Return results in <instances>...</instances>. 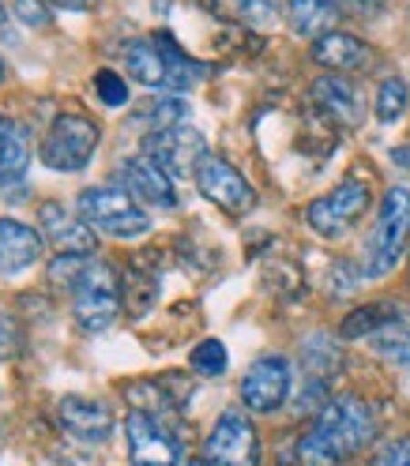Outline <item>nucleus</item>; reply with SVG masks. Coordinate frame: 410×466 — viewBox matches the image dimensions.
Returning <instances> with one entry per match:
<instances>
[{
  "label": "nucleus",
  "instance_id": "f257e3e1",
  "mask_svg": "<svg viewBox=\"0 0 410 466\" xmlns=\"http://www.w3.org/2000/svg\"><path fill=\"white\" fill-rule=\"evenodd\" d=\"M410 241V188L395 185L384 192L376 211V226L365 238L362 256V275L365 279H384L403 256V245Z\"/></svg>",
  "mask_w": 410,
  "mask_h": 466
},
{
  "label": "nucleus",
  "instance_id": "f03ea898",
  "mask_svg": "<svg viewBox=\"0 0 410 466\" xmlns=\"http://www.w3.org/2000/svg\"><path fill=\"white\" fill-rule=\"evenodd\" d=\"M76 215L95 233H106V238H117V241L143 238V233L151 229V215L143 211L125 188H87V192H79Z\"/></svg>",
  "mask_w": 410,
  "mask_h": 466
},
{
  "label": "nucleus",
  "instance_id": "7ed1b4c3",
  "mask_svg": "<svg viewBox=\"0 0 410 466\" xmlns=\"http://www.w3.org/2000/svg\"><path fill=\"white\" fill-rule=\"evenodd\" d=\"M121 279L109 264L91 259L83 271V279L72 289V316L87 335H98L106 328H113V319L121 316Z\"/></svg>",
  "mask_w": 410,
  "mask_h": 466
},
{
  "label": "nucleus",
  "instance_id": "20e7f679",
  "mask_svg": "<svg viewBox=\"0 0 410 466\" xmlns=\"http://www.w3.org/2000/svg\"><path fill=\"white\" fill-rule=\"evenodd\" d=\"M316 432L343 455H358L373 436H376V418H373V406L354 395V391H343V395H332L328 406L316 414Z\"/></svg>",
  "mask_w": 410,
  "mask_h": 466
},
{
  "label": "nucleus",
  "instance_id": "39448f33",
  "mask_svg": "<svg viewBox=\"0 0 410 466\" xmlns=\"http://www.w3.org/2000/svg\"><path fill=\"white\" fill-rule=\"evenodd\" d=\"M98 139H102V132L91 116L61 113L42 139V151H38L42 166H49L53 173H79L98 151Z\"/></svg>",
  "mask_w": 410,
  "mask_h": 466
},
{
  "label": "nucleus",
  "instance_id": "423d86ee",
  "mask_svg": "<svg viewBox=\"0 0 410 466\" xmlns=\"http://www.w3.org/2000/svg\"><path fill=\"white\" fill-rule=\"evenodd\" d=\"M373 203V192H369V181H358V177H346L343 185H335L328 196H316L309 208H305V222L316 238L324 241H335L343 233L354 226Z\"/></svg>",
  "mask_w": 410,
  "mask_h": 466
},
{
  "label": "nucleus",
  "instance_id": "0eeeda50",
  "mask_svg": "<svg viewBox=\"0 0 410 466\" xmlns=\"http://www.w3.org/2000/svg\"><path fill=\"white\" fill-rule=\"evenodd\" d=\"M192 177H196L200 196L233 218H241L256 208V188L245 181V173L233 162H226L222 155H203Z\"/></svg>",
  "mask_w": 410,
  "mask_h": 466
},
{
  "label": "nucleus",
  "instance_id": "6e6552de",
  "mask_svg": "<svg viewBox=\"0 0 410 466\" xmlns=\"http://www.w3.org/2000/svg\"><path fill=\"white\" fill-rule=\"evenodd\" d=\"M203 462L208 466H260V436L256 425L241 410H226L208 444H203Z\"/></svg>",
  "mask_w": 410,
  "mask_h": 466
},
{
  "label": "nucleus",
  "instance_id": "1a4fd4ad",
  "mask_svg": "<svg viewBox=\"0 0 410 466\" xmlns=\"http://www.w3.org/2000/svg\"><path fill=\"white\" fill-rule=\"evenodd\" d=\"M125 436H128V455L132 466H181L185 462V448L181 441L166 429L162 418L132 410L125 418Z\"/></svg>",
  "mask_w": 410,
  "mask_h": 466
},
{
  "label": "nucleus",
  "instance_id": "9d476101",
  "mask_svg": "<svg viewBox=\"0 0 410 466\" xmlns=\"http://www.w3.org/2000/svg\"><path fill=\"white\" fill-rule=\"evenodd\" d=\"M290 384H294V372L282 354H263L249 365V372L241 376V402L252 414H275L279 406L290 399Z\"/></svg>",
  "mask_w": 410,
  "mask_h": 466
},
{
  "label": "nucleus",
  "instance_id": "9b49d317",
  "mask_svg": "<svg viewBox=\"0 0 410 466\" xmlns=\"http://www.w3.org/2000/svg\"><path fill=\"white\" fill-rule=\"evenodd\" d=\"M143 155H148L151 162H159L169 177H185V173H196V166H200L203 155H208V147H203V136L196 128L173 125V128L143 136Z\"/></svg>",
  "mask_w": 410,
  "mask_h": 466
},
{
  "label": "nucleus",
  "instance_id": "f8f14e48",
  "mask_svg": "<svg viewBox=\"0 0 410 466\" xmlns=\"http://www.w3.org/2000/svg\"><path fill=\"white\" fill-rule=\"evenodd\" d=\"M117 185H121L136 203H151V208H178V192H173V177L151 162L148 155L125 158L121 169H117Z\"/></svg>",
  "mask_w": 410,
  "mask_h": 466
},
{
  "label": "nucleus",
  "instance_id": "ddd939ff",
  "mask_svg": "<svg viewBox=\"0 0 410 466\" xmlns=\"http://www.w3.org/2000/svg\"><path fill=\"white\" fill-rule=\"evenodd\" d=\"M38 226H42V241H49L56 252H72V256L98 252V233L83 218L68 215L65 203H56V199H46L38 208Z\"/></svg>",
  "mask_w": 410,
  "mask_h": 466
},
{
  "label": "nucleus",
  "instance_id": "4468645a",
  "mask_svg": "<svg viewBox=\"0 0 410 466\" xmlns=\"http://www.w3.org/2000/svg\"><path fill=\"white\" fill-rule=\"evenodd\" d=\"M56 421L79 444H106L113 432V410L87 395H65L56 402Z\"/></svg>",
  "mask_w": 410,
  "mask_h": 466
},
{
  "label": "nucleus",
  "instance_id": "2eb2a0df",
  "mask_svg": "<svg viewBox=\"0 0 410 466\" xmlns=\"http://www.w3.org/2000/svg\"><path fill=\"white\" fill-rule=\"evenodd\" d=\"M313 102H316L320 113L332 116V121L343 125V128H358L362 125V113H365L362 109V98L354 91V83H350L346 76H339V72L320 76L313 83Z\"/></svg>",
  "mask_w": 410,
  "mask_h": 466
},
{
  "label": "nucleus",
  "instance_id": "dca6fc26",
  "mask_svg": "<svg viewBox=\"0 0 410 466\" xmlns=\"http://www.w3.org/2000/svg\"><path fill=\"white\" fill-rule=\"evenodd\" d=\"M42 256V233L19 218H0V275H19Z\"/></svg>",
  "mask_w": 410,
  "mask_h": 466
},
{
  "label": "nucleus",
  "instance_id": "f3484780",
  "mask_svg": "<svg viewBox=\"0 0 410 466\" xmlns=\"http://www.w3.org/2000/svg\"><path fill=\"white\" fill-rule=\"evenodd\" d=\"M313 61L328 72H358L369 65V46L358 35H346V31H328L313 42Z\"/></svg>",
  "mask_w": 410,
  "mask_h": 466
},
{
  "label": "nucleus",
  "instance_id": "a211bd4d",
  "mask_svg": "<svg viewBox=\"0 0 410 466\" xmlns=\"http://www.w3.org/2000/svg\"><path fill=\"white\" fill-rule=\"evenodd\" d=\"M26 166H31V136L0 113V188L19 185L26 177Z\"/></svg>",
  "mask_w": 410,
  "mask_h": 466
},
{
  "label": "nucleus",
  "instance_id": "6ab92c4d",
  "mask_svg": "<svg viewBox=\"0 0 410 466\" xmlns=\"http://www.w3.org/2000/svg\"><path fill=\"white\" fill-rule=\"evenodd\" d=\"M125 68L136 83L143 86H159V91H169V76H166V61L155 38H136L125 46Z\"/></svg>",
  "mask_w": 410,
  "mask_h": 466
},
{
  "label": "nucleus",
  "instance_id": "aec40b11",
  "mask_svg": "<svg viewBox=\"0 0 410 466\" xmlns=\"http://www.w3.org/2000/svg\"><path fill=\"white\" fill-rule=\"evenodd\" d=\"M339 19L335 0H290V26L298 38H320L332 31V23Z\"/></svg>",
  "mask_w": 410,
  "mask_h": 466
},
{
  "label": "nucleus",
  "instance_id": "412c9836",
  "mask_svg": "<svg viewBox=\"0 0 410 466\" xmlns=\"http://www.w3.org/2000/svg\"><path fill=\"white\" fill-rule=\"evenodd\" d=\"M159 42V49H162V61H166V76H169V91H185V86H192L196 79H203L211 68L208 65H200V61H192V56L173 42V35H159L155 38Z\"/></svg>",
  "mask_w": 410,
  "mask_h": 466
},
{
  "label": "nucleus",
  "instance_id": "4be33fe9",
  "mask_svg": "<svg viewBox=\"0 0 410 466\" xmlns=\"http://www.w3.org/2000/svg\"><path fill=\"white\" fill-rule=\"evenodd\" d=\"M155 298H159V275L148 271L136 259V264L128 268V275H125V282H121V301H125V309L132 316H143L155 305Z\"/></svg>",
  "mask_w": 410,
  "mask_h": 466
},
{
  "label": "nucleus",
  "instance_id": "5701e85b",
  "mask_svg": "<svg viewBox=\"0 0 410 466\" xmlns=\"http://www.w3.org/2000/svg\"><path fill=\"white\" fill-rule=\"evenodd\" d=\"M302 361L309 369V376H320V380H332V376L343 369V350L332 335H313L302 346Z\"/></svg>",
  "mask_w": 410,
  "mask_h": 466
},
{
  "label": "nucleus",
  "instance_id": "b1692460",
  "mask_svg": "<svg viewBox=\"0 0 410 466\" xmlns=\"http://www.w3.org/2000/svg\"><path fill=\"white\" fill-rule=\"evenodd\" d=\"M395 309L392 305H362V309H354L350 316H343V324H339V335L343 339H373L380 328H388V324H395V316H392Z\"/></svg>",
  "mask_w": 410,
  "mask_h": 466
},
{
  "label": "nucleus",
  "instance_id": "393cba45",
  "mask_svg": "<svg viewBox=\"0 0 410 466\" xmlns=\"http://www.w3.org/2000/svg\"><path fill=\"white\" fill-rule=\"evenodd\" d=\"M185 116H189V106L181 98H159V102L139 106L132 121L143 125L151 136V132H162V128H173V125H185Z\"/></svg>",
  "mask_w": 410,
  "mask_h": 466
},
{
  "label": "nucleus",
  "instance_id": "a878e982",
  "mask_svg": "<svg viewBox=\"0 0 410 466\" xmlns=\"http://www.w3.org/2000/svg\"><path fill=\"white\" fill-rule=\"evenodd\" d=\"M406 106H410V86L399 76H388L384 83H380V91H376V116L384 125H392L406 113Z\"/></svg>",
  "mask_w": 410,
  "mask_h": 466
},
{
  "label": "nucleus",
  "instance_id": "bb28decb",
  "mask_svg": "<svg viewBox=\"0 0 410 466\" xmlns=\"http://www.w3.org/2000/svg\"><path fill=\"white\" fill-rule=\"evenodd\" d=\"M298 462L302 466H343V455L316 432V425L298 441Z\"/></svg>",
  "mask_w": 410,
  "mask_h": 466
},
{
  "label": "nucleus",
  "instance_id": "cd10ccee",
  "mask_svg": "<svg viewBox=\"0 0 410 466\" xmlns=\"http://www.w3.org/2000/svg\"><path fill=\"white\" fill-rule=\"evenodd\" d=\"M91 259H95V256H72V252H61V256H56L53 264H49V282L72 294L76 282L83 279V271H87V264H91Z\"/></svg>",
  "mask_w": 410,
  "mask_h": 466
},
{
  "label": "nucleus",
  "instance_id": "c85d7f7f",
  "mask_svg": "<svg viewBox=\"0 0 410 466\" xmlns=\"http://www.w3.org/2000/svg\"><path fill=\"white\" fill-rule=\"evenodd\" d=\"M230 365V354H226V346L219 339H203L196 350H192V369L200 376H222Z\"/></svg>",
  "mask_w": 410,
  "mask_h": 466
},
{
  "label": "nucleus",
  "instance_id": "c756f323",
  "mask_svg": "<svg viewBox=\"0 0 410 466\" xmlns=\"http://www.w3.org/2000/svg\"><path fill=\"white\" fill-rule=\"evenodd\" d=\"M286 0H238V12L249 26H275L282 19Z\"/></svg>",
  "mask_w": 410,
  "mask_h": 466
},
{
  "label": "nucleus",
  "instance_id": "7c9ffc66",
  "mask_svg": "<svg viewBox=\"0 0 410 466\" xmlns=\"http://www.w3.org/2000/svg\"><path fill=\"white\" fill-rule=\"evenodd\" d=\"M362 279H365L362 268H354L350 259H335V264L328 268V294L332 298H350L358 289Z\"/></svg>",
  "mask_w": 410,
  "mask_h": 466
},
{
  "label": "nucleus",
  "instance_id": "2f4dec72",
  "mask_svg": "<svg viewBox=\"0 0 410 466\" xmlns=\"http://www.w3.org/2000/svg\"><path fill=\"white\" fill-rule=\"evenodd\" d=\"M95 91H98L102 106H109V109L128 106V83H125V76H117V72H109V68L95 72Z\"/></svg>",
  "mask_w": 410,
  "mask_h": 466
},
{
  "label": "nucleus",
  "instance_id": "473e14b6",
  "mask_svg": "<svg viewBox=\"0 0 410 466\" xmlns=\"http://www.w3.org/2000/svg\"><path fill=\"white\" fill-rule=\"evenodd\" d=\"M12 15L23 23V26H35V31H46L53 23V12L46 0H12Z\"/></svg>",
  "mask_w": 410,
  "mask_h": 466
},
{
  "label": "nucleus",
  "instance_id": "72a5a7b5",
  "mask_svg": "<svg viewBox=\"0 0 410 466\" xmlns=\"http://www.w3.org/2000/svg\"><path fill=\"white\" fill-rule=\"evenodd\" d=\"M373 466H410V436H395V441L380 444Z\"/></svg>",
  "mask_w": 410,
  "mask_h": 466
},
{
  "label": "nucleus",
  "instance_id": "f704fd0d",
  "mask_svg": "<svg viewBox=\"0 0 410 466\" xmlns=\"http://www.w3.org/2000/svg\"><path fill=\"white\" fill-rule=\"evenodd\" d=\"M384 5L388 0H335L339 15H346V19H376L384 12Z\"/></svg>",
  "mask_w": 410,
  "mask_h": 466
},
{
  "label": "nucleus",
  "instance_id": "c9c22d12",
  "mask_svg": "<svg viewBox=\"0 0 410 466\" xmlns=\"http://www.w3.org/2000/svg\"><path fill=\"white\" fill-rule=\"evenodd\" d=\"M15 346H19V331L12 316H0V354H15Z\"/></svg>",
  "mask_w": 410,
  "mask_h": 466
},
{
  "label": "nucleus",
  "instance_id": "e433bc0d",
  "mask_svg": "<svg viewBox=\"0 0 410 466\" xmlns=\"http://www.w3.org/2000/svg\"><path fill=\"white\" fill-rule=\"evenodd\" d=\"M53 5H61V8H68V12H91L98 0H53Z\"/></svg>",
  "mask_w": 410,
  "mask_h": 466
},
{
  "label": "nucleus",
  "instance_id": "4c0bfd02",
  "mask_svg": "<svg viewBox=\"0 0 410 466\" xmlns=\"http://www.w3.org/2000/svg\"><path fill=\"white\" fill-rule=\"evenodd\" d=\"M392 162H395L399 169H410V143H403V147L392 151Z\"/></svg>",
  "mask_w": 410,
  "mask_h": 466
},
{
  "label": "nucleus",
  "instance_id": "58836bf2",
  "mask_svg": "<svg viewBox=\"0 0 410 466\" xmlns=\"http://www.w3.org/2000/svg\"><path fill=\"white\" fill-rule=\"evenodd\" d=\"M8 31V15H5V5H0V35Z\"/></svg>",
  "mask_w": 410,
  "mask_h": 466
},
{
  "label": "nucleus",
  "instance_id": "ea45409f",
  "mask_svg": "<svg viewBox=\"0 0 410 466\" xmlns=\"http://www.w3.org/2000/svg\"><path fill=\"white\" fill-rule=\"evenodd\" d=\"M399 361H403V369L410 372V342H406V350H403V358H399Z\"/></svg>",
  "mask_w": 410,
  "mask_h": 466
},
{
  "label": "nucleus",
  "instance_id": "a19ab883",
  "mask_svg": "<svg viewBox=\"0 0 410 466\" xmlns=\"http://www.w3.org/2000/svg\"><path fill=\"white\" fill-rule=\"evenodd\" d=\"M0 79H5V61H0Z\"/></svg>",
  "mask_w": 410,
  "mask_h": 466
},
{
  "label": "nucleus",
  "instance_id": "79ce46f5",
  "mask_svg": "<svg viewBox=\"0 0 410 466\" xmlns=\"http://www.w3.org/2000/svg\"><path fill=\"white\" fill-rule=\"evenodd\" d=\"M189 466H208V462H189Z\"/></svg>",
  "mask_w": 410,
  "mask_h": 466
}]
</instances>
